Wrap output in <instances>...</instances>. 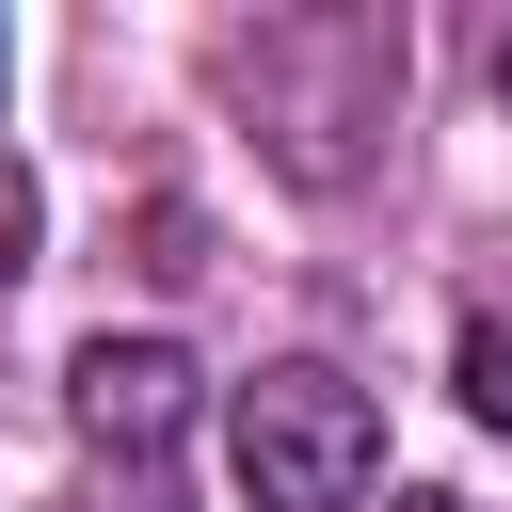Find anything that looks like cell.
<instances>
[{
    "mask_svg": "<svg viewBox=\"0 0 512 512\" xmlns=\"http://www.w3.org/2000/svg\"><path fill=\"white\" fill-rule=\"evenodd\" d=\"M224 80H240V112H256V144H272L288 192H352L368 144H384V112H400V16H368V0L256 16L224 48Z\"/></svg>",
    "mask_w": 512,
    "mask_h": 512,
    "instance_id": "obj_1",
    "label": "cell"
},
{
    "mask_svg": "<svg viewBox=\"0 0 512 512\" xmlns=\"http://www.w3.org/2000/svg\"><path fill=\"white\" fill-rule=\"evenodd\" d=\"M224 448H240V496H256V512H352V496L384 480V416H368V384L320 368V352L256 368V384L224 400Z\"/></svg>",
    "mask_w": 512,
    "mask_h": 512,
    "instance_id": "obj_2",
    "label": "cell"
},
{
    "mask_svg": "<svg viewBox=\"0 0 512 512\" xmlns=\"http://www.w3.org/2000/svg\"><path fill=\"white\" fill-rule=\"evenodd\" d=\"M64 432H80L96 464H160V448L192 432V352H176V336H80V352H64Z\"/></svg>",
    "mask_w": 512,
    "mask_h": 512,
    "instance_id": "obj_3",
    "label": "cell"
},
{
    "mask_svg": "<svg viewBox=\"0 0 512 512\" xmlns=\"http://www.w3.org/2000/svg\"><path fill=\"white\" fill-rule=\"evenodd\" d=\"M448 368H464V416H480V432H512V304H480Z\"/></svg>",
    "mask_w": 512,
    "mask_h": 512,
    "instance_id": "obj_4",
    "label": "cell"
},
{
    "mask_svg": "<svg viewBox=\"0 0 512 512\" xmlns=\"http://www.w3.org/2000/svg\"><path fill=\"white\" fill-rule=\"evenodd\" d=\"M112 512H176V480H160V464H144V480H128V496H112Z\"/></svg>",
    "mask_w": 512,
    "mask_h": 512,
    "instance_id": "obj_5",
    "label": "cell"
},
{
    "mask_svg": "<svg viewBox=\"0 0 512 512\" xmlns=\"http://www.w3.org/2000/svg\"><path fill=\"white\" fill-rule=\"evenodd\" d=\"M384 512H464V496H384Z\"/></svg>",
    "mask_w": 512,
    "mask_h": 512,
    "instance_id": "obj_6",
    "label": "cell"
},
{
    "mask_svg": "<svg viewBox=\"0 0 512 512\" xmlns=\"http://www.w3.org/2000/svg\"><path fill=\"white\" fill-rule=\"evenodd\" d=\"M496 96H512V48H496Z\"/></svg>",
    "mask_w": 512,
    "mask_h": 512,
    "instance_id": "obj_7",
    "label": "cell"
}]
</instances>
